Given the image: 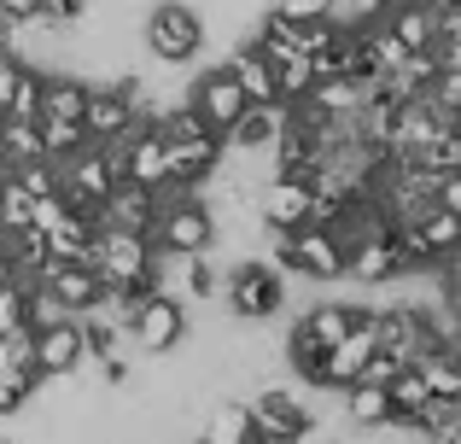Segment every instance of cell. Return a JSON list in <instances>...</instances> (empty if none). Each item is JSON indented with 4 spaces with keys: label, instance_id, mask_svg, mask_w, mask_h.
<instances>
[{
    "label": "cell",
    "instance_id": "6da1fadb",
    "mask_svg": "<svg viewBox=\"0 0 461 444\" xmlns=\"http://www.w3.org/2000/svg\"><path fill=\"white\" fill-rule=\"evenodd\" d=\"M216 304L228 322H275L286 310V269L269 258H240L228 275H216Z\"/></svg>",
    "mask_w": 461,
    "mask_h": 444
},
{
    "label": "cell",
    "instance_id": "7a4b0ae2",
    "mask_svg": "<svg viewBox=\"0 0 461 444\" xmlns=\"http://www.w3.org/2000/svg\"><path fill=\"white\" fill-rule=\"evenodd\" d=\"M140 47L158 65H193L211 47V23L193 0H152L147 18H140Z\"/></svg>",
    "mask_w": 461,
    "mask_h": 444
},
{
    "label": "cell",
    "instance_id": "3957f363",
    "mask_svg": "<svg viewBox=\"0 0 461 444\" xmlns=\"http://www.w3.org/2000/svg\"><path fill=\"white\" fill-rule=\"evenodd\" d=\"M129 351H140L147 363H158V357H176L181 345L193 340L187 333V304L169 293H140L135 310H129Z\"/></svg>",
    "mask_w": 461,
    "mask_h": 444
},
{
    "label": "cell",
    "instance_id": "277c9868",
    "mask_svg": "<svg viewBox=\"0 0 461 444\" xmlns=\"http://www.w3.org/2000/svg\"><path fill=\"white\" fill-rule=\"evenodd\" d=\"M94 275L105 286H123L129 298L152 293V240L147 234H129V228H100L94 234Z\"/></svg>",
    "mask_w": 461,
    "mask_h": 444
},
{
    "label": "cell",
    "instance_id": "5b68a950",
    "mask_svg": "<svg viewBox=\"0 0 461 444\" xmlns=\"http://www.w3.org/2000/svg\"><path fill=\"white\" fill-rule=\"evenodd\" d=\"M269 246L281 251L275 263H281L286 275H298V281H339V275H345V240L321 222H304V228H293V234H269Z\"/></svg>",
    "mask_w": 461,
    "mask_h": 444
},
{
    "label": "cell",
    "instance_id": "8992f818",
    "mask_svg": "<svg viewBox=\"0 0 461 444\" xmlns=\"http://www.w3.org/2000/svg\"><path fill=\"white\" fill-rule=\"evenodd\" d=\"M246 415H251V433L269 439V444H286L298 427L315 415V403L304 398V386H286V380H263L258 392L246 398Z\"/></svg>",
    "mask_w": 461,
    "mask_h": 444
},
{
    "label": "cell",
    "instance_id": "52a82bcc",
    "mask_svg": "<svg viewBox=\"0 0 461 444\" xmlns=\"http://www.w3.org/2000/svg\"><path fill=\"white\" fill-rule=\"evenodd\" d=\"M152 246L158 251H216V211L204 205L199 194L193 199H169L152 222Z\"/></svg>",
    "mask_w": 461,
    "mask_h": 444
},
{
    "label": "cell",
    "instance_id": "ba28073f",
    "mask_svg": "<svg viewBox=\"0 0 461 444\" xmlns=\"http://www.w3.org/2000/svg\"><path fill=\"white\" fill-rule=\"evenodd\" d=\"M53 170H59V194H65V205H100V199L117 187L112 147H82V152H70V159H59Z\"/></svg>",
    "mask_w": 461,
    "mask_h": 444
},
{
    "label": "cell",
    "instance_id": "9c48e42d",
    "mask_svg": "<svg viewBox=\"0 0 461 444\" xmlns=\"http://www.w3.org/2000/svg\"><path fill=\"white\" fill-rule=\"evenodd\" d=\"M129 129H140L129 94L117 88V82H88V105H82V135H88V147H117Z\"/></svg>",
    "mask_w": 461,
    "mask_h": 444
},
{
    "label": "cell",
    "instance_id": "30bf717a",
    "mask_svg": "<svg viewBox=\"0 0 461 444\" xmlns=\"http://www.w3.org/2000/svg\"><path fill=\"white\" fill-rule=\"evenodd\" d=\"M187 105L204 117V129H216V135H222V129L246 112V94H240V82L228 77L222 65H211V70H199V77L187 82Z\"/></svg>",
    "mask_w": 461,
    "mask_h": 444
},
{
    "label": "cell",
    "instance_id": "8fae6325",
    "mask_svg": "<svg viewBox=\"0 0 461 444\" xmlns=\"http://www.w3.org/2000/svg\"><path fill=\"white\" fill-rule=\"evenodd\" d=\"M403 251H397V234L380 240H350L345 246V275L339 281H362V286H397L403 281Z\"/></svg>",
    "mask_w": 461,
    "mask_h": 444
},
{
    "label": "cell",
    "instance_id": "7c38bea8",
    "mask_svg": "<svg viewBox=\"0 0 461 444\" xmlns=\"http://www.w3.org/2000/svg\"><path fill=\"white\" fill-rule=\"evenodd\" d=\"M30 340H35V375L41 380H65V375H77V368L88 363V345H82L77 316L53 322V328H35Z\"/></svg>",
    "mask_w": 461,
    "mask_h": 444
},
{
    "label": "cell",
    "instance_id": "4fadbf2b",
    "mask_svg": "<svg viewBox=\"0 0 461 444\" xmlns=\"http://www.w3.org/2000/svg\"><path fill=\"white\" fill-rule=\"evenodd\" d=\"M258 222H263V240L304 228V222H310V182H293V176H275V182H263V194H258Z\"/></svg>",
    "mask_w": 461,
    "mask_h": 444
},
{
    "label": "cell",
    "instance_id": "5bb4252c",
    "mask_svg": "<svg viewBox=\"0 0 461 444\" xmlns=\"http://www.w3.org/2000/svg\"><path fill=\"white\" fill-rule=\"evenodd\" d=\"M158 211H164V194H158V187H140V182H117L112 194L100 199L105 228H129V234H147V240H152Z\"/></svg>",
    "mask_w": 461,
    "mask_h": 444
},
{
    "label": "cell",
    "instance_id": "9a60e30c",
    "mask_svg": "<svg viewBox=\"0 0 461 444\" xmlns=\"http://www.w3.org/2000/svg\"><path fill=\"white\" fill-rule=\"evenodd\" d=\"M35 286L41 293H53L59 304H65V316H82V310L100 304V275H94V263H41V275H35Z\"/></svg>",
    "mask_w": 461,
    "mask_h": 444
},
{
    "label": "cell",
    "instance_id": "2e32d148",
    "mask_svg": "<svg viewBox=\"0 0 461 444\" xmlns=\"http://www.w3.org/2000/svg\"><path fill=\"white\" fill-rule=\"evenodd\" d=\"M286 117H293V105L269 100V105H246V112L234 117V123L222 129V152H269L275 135L286 129Z\"/></svg>",
    "mask_w": 461,
    "mask_h": 444
},
{
    "label": "cell",
    "instance_id": "e0dca14e",
    "mask_svg": "<svg viewBox=\"0 0 461 444\" xmlns=\"http://www.w3.org/2000/svg\"><path fill=\"white\" fill-rule=\"evenodd\" d=\"M251 439V415H246V398H211L199 415V433H193V444H246Z\"/></svg>",
    "mask_w": 461,
    "mask_h": 444
},
{
    "label": "cell",
    "instance_id": "ac0fdd59",
    "mask_svg": "<svg viewBox=\"0 0 461 444\" xmlns=\"http://www.w3.org/2000/svg\"><path fill=\"white\" fill-rule=\"evenodd\" d=\"M380 23L392 30V41L403 47V53H427V47L438 41V18H432V12L420 6V0H392Z\"/></svg>",
    "mask_w": 461,
    "mask_h": 444
},
{
    "label": "cell",
    "instance_id": "d6986e66",
    "mask_svg": "<svg viewBox=\"0 0 461 444\" xmlns=\"http://www.w3.org/2000/svg\"><path fill=\"white\" fill-rule=\"evenodd\" d=\"M82 105H88V82L70 77V70H53V77H41V117H53V123H82ZM35 117V123H41Z\"/></svg>",
    "mask_w": 461,
    "mask_h": 444
},
{
    "label": "cell",
    "instance_id": "ffe728a7",
    "mask_svg": "<svg viewBox=\"0 0 461 444\" xmlns=\"http://www.w3.org/2000/svg\"><path fill=\"white\" fill-rule=\"evenodd\" d=\"M298 328L327 351V345H339L350 328H357V304H345V298H333V304H310L304 316H298Z\"/></svg>",
    "mask_w": 461,
    "mask_h": 444
},
{
    "label": "cell",
    "instance_id": "44dd1931",
    "mask_svg": "<svg viewBox=\"0 0 461 444\" xmlns=\"http://www.w3.org/2000/svg\"><path fill=\"white\" fill-rule=\"evenodd\" d=\"M420 380H427L432 398H461V351H450V345H438V351L415 357Z\"/></svg>",
    "mask_w": 461,
    "mask_h": 444
},
{
    "label": "cell",
    "instance_id": "7402d4cb",
    "mask_svg": "<svg viewBox=\"0 0 461 444\" xmlns=\"http://www.w3.org/2000/svg\"><path fill=\"white\" fill-rule=\"evenodd\" d=\"M385 398H392V421H415L420 410H427V380H420V368L409 363V368H397V380L385 386Z\"/></svg>",
    "mask_w": 461,
    "mask_h": 444
},
{
    "label": "cell",
    "instance_id": "603a6c76",
    "mask_svg": "<svg viewBox=\"0 0 461 444\" xmlns=\"http://www.w3.org/2000/svg\"><path fill=\"white\" fill-rule=\"evenodd\" d=\"M41 77H47V70H30V65H18V70H12V88H6V117H18V123H35V117H41Z\"/></svg>",
    "mask_w": 461,
    "mask_h": 444
},
{
    "label": "cell",
    "instance_id": "cb8c5ba5",
    "mask_svg": "<svg viewBox=\"0 0 461 444\" xmlns=\"http://www.w3.org/2000/svg\"><path fill=\"white\" fill-rule=\"evenodd\" d=\"M0 159H6V164L41 159V129H35V123H18V117H6V123H0Z\"/></svg>",
    "mask_w": 461,
    "mask_h": 444
},
{
    "label": "cell",
    "instance_id": "d4e9b609",
    "mask_svg": "<svg viewBox=\"0 0 461 444\" xmlns=\"http://www.w3.org/2000/svg\"><path fill=\"white\" fill-rule=\"evenodd\" d=\"M35 386H41L35 368H0V415H23L35 403Z\"/></svg>",
    "mask_w": 461,
    "mask_h": 444
},
{
    "label": "cell",
    "instance_id": "484cf974",
    "mask_svg": "<svg viewBox=\"0 0 461 444\" xmlns=\"http://www.w3.org/2000/svg\"><path fill=\"white\" fill-rule=\"evenodd\" d=\"M35 129H41V159H53V164L88 147V135H82V123H53V117H41Z\"/></svg>",
    "mask_w": 461,
    "mask_h": 444
},
{
    "label": "cell",
    "instance_id": "4316f807",
    "mask_svg": "<svg viewBox=\"0 0 461 444\" xmlns=\"http://www.w3.org/2000/svg\"><path fill=\"white\" fill-rule=\"evenodd\" d=\"M12 182H18V187H23L30 199H47V194H59V170H53V159L12 164Z\"/></svg>",
    "mask_w": 461,
    "mask_h": 444
},
{
    "label": "cell",
    "instance_id": "83f0119b",
    "mask_svg": "<svg viewBox=\"0 0 461 444\" xmlns=\"http://www.w3.org/2000/svg\"><path fill=\"white\" fill-rule=\"evenodd\" d=\"M23 304H30V286H23V281H6V286H0V340H6V333H30Z\"/></svg>",
    "mask_w": 461,
    "mask_h": 444
},
{
    "label": "cell",
    "instance_id": "f1b7e54d",
    "mask_svg": "<svg viewBox=\"0 0 461 444\" xmlns=\"http://www.w3.org/2000/svg\"><path fill=\"white\" fill-rule=\"evenodd\" d=\"M397 368H409V363H403V357H397V351H385V345H374V351H368V363H362V375H357V380H368V386H392V380H397Z\"/></svg>",
    "mask_w": 461,
    "mask_h": 444
},
{
    "label": "cell",
    "instance_id": "f546056e",
    "mask_svg": "<svg viewBox=\"0 0 461 444\" xmlns=\"http://www.w3.org/2000/svg\"><path fill=\"white\" fill-rule=\"evenodd\" d=\"M420 164H432V170H461V129H444L432 147H420Z\"/></svg>",
    "mask_w": 461,
    "mask_h": 444
},
{
    "label": "cell",
    "instance_id": "4dcf8cb0",
    "mask_svg": "<svg viewBox=\"0 0 461 444\" xmlns=\"http://www.w3.org/2000/svg\"><path fill=\"white\" fill-rule=\"evenodd\" d=\"M23 316H30V333H35V328H53V322H65V304H59L53 293H41V286H30V304H23Z\"/></svg>",
    "mask_w": 461,
    "mask_h": 444
},
{
    "label": "cell",
    "instance_id": "1f68e13d",
    "mask_svg": "<svg viewBox=\"0 0 461 444\" xmlns=\"http://www.w3.org/2000/svg\"><path fill=\"white\" fill-rule=\"evenodd\" d=\"M0 18H12V23L41 18V0H0Z\"/></svg>",
    "mask_w": 461,
    "mask_h": 444
},
{
    "label": "cell",
    "instance_id": "d6a6232c",
    "mask_svg": "<svg viewBox=\"0 0 461 444\" xmlns=\"http://www.w3.org/2000/svg\"><path fill=\"white\" fill-rule=\"evenodd\" d=\"M420 6H427L432 18H450V12H461V0H420Z\"/></svg>",
    "mask_w": 461,
    "mask_h": 444
},
{
    "label": "cell",
    "instance_id": "836d02e7",
    "mask_svg": "<svg viewBox=\"0 0 461 444\" xmlns=\"http://www.w3.org/2000/svg\"><path fill=\"white\" fill-rule=\"evenodd\" d=\"M0 65H6V47H0Z\"/></svg>",
    "mask_w": 461,
    "mask_h": 444
},
{
    "label": "cell",
    "instance_id": "e575fe53",
    "mask_svg": "<svg viewBox=\"0 0 461 444\" xmlns=\"http://www.w3.org/2000/svg\"><path fill=\"white\" fill-rule=\"evenodd\" d=\"M0 123H6V112H0Z\"/></svg>",
    "mask_w": 461,
    "mask_h": 444
},
{
    "label": "cell",
    "instance_id": "d590c367",
    "mask_svg": "<svg viewBox=\"0 0 461 444\" xmlns=\"http://www.w3.org/2000/svg\"><path fill=\"white\" fill-rule=\"evenodd\" d=\"M0 368H6V363H0Z\"/></svg>",
    "mask_w": 461,
    "mask_h": 444
}]
</instances>
